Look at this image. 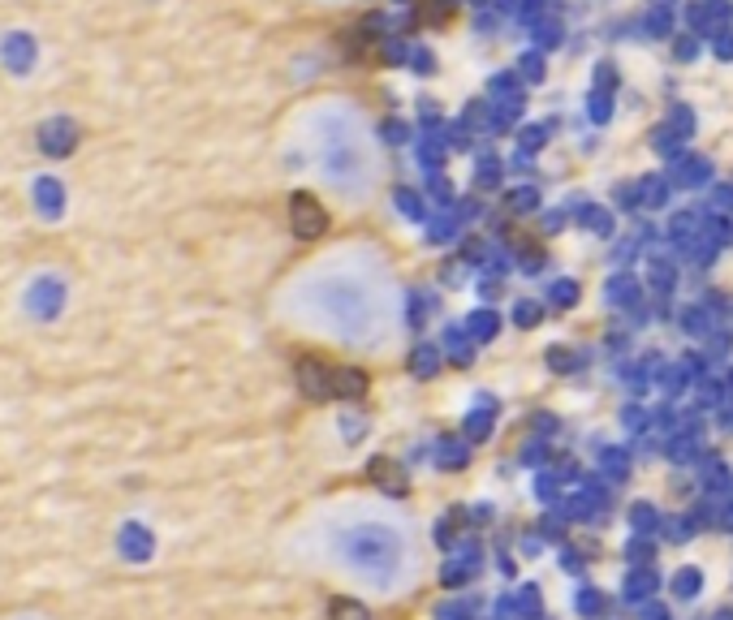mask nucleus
I'll return each instance as SVG.
<instances>
[{
	"label": "nucleus",
	"instance_id": "obj_7",
	"mask_svg": "<svg viewBox=\"0 0 733 620\" xmlns=\"http://www.w3.org/2000/svg\"><path fill=\"white\" fill-rule=\"evenodd\" d=\"M35 198H43V203H47V211H57V203H61V190L52 186V181H39V186H35Z\"/></svg>",
	"mask_w": 733,
	"mask_h": 620
},
{
	"label": "nucleus",
	"instance_id": "obj_1",
	"mask_svg": "<svg viewBox=\"0 0 733 620\" xmlns=\"http://www.w3.org/2000/svg\"><path fill=\"white\" fill-rule=\"evenodd\" d=\"M298 298L320 327L358 341L362 349H376V341L388 332V289L366 271H310Z\"/></svg>",
	"mask_w": 733,
	"mask_h": 620
},
{
	"label": "nucleus",
	"instance_id": "obj_5",
	"mask_svg": "<svg viewBox=\"0 0 733 620\" xmlns=\"http://www.w3.org/2000/svg\"><path fill=\"white\" fill-rule=\"evenodd\" d=\"M293 224H298L302 237H315V233L324 229V211L310 203L306 194H298V198H293Z\"/></svg>",
	"mask_w": 733,
	"mask_h": 620
},
{
	"label": "nucleus",
	"instance_id": "obj_3",
	"mask_svg": "<svg viewBox=\"0 0 733 620\" xmlns=\"http://www.w3.org/2000/svg\"><path fill=\"white\" fill-rule=\"evenodd\" d=\"M320 159V173L328 186H337L341 194H358L366 181H371V142H366L358 117L341 108H328L315 117V142H310Z\"/></svg>",
	"mask_w": 733,
	"mask_h": 620
},
{
	"label": "nucleus",
	"instance_id": "obj_4",
	"mask_svg": "<svg viewBox=\"0 0 733 620\" xmlns=\"http://www.w3.org/2000/svg\"><path fill=\"white\" fill-rule=\"evenodd\" d=\"M39 147H43L47 155H65V151L74 147V125H69V121H47V125L39 130Z\"/></svg>",
	"mask_w": 733,
	"mask_h": 620
},
{
	"label": "nucleus",
	"instance_id": "obj_6",
	"mask_svg": "<svg viewBox=\"0 0 733 620\" xmlns=\"http://www.w3.org/2000/svg\"><path fill=\"white\" fill-rule=\"evenodd\" d=\"M5 61L13 65V74H26V69H30V61H35L30 35H9V39H5Z\"/></svg>",
	"mask_w": 733,
	"mask_h": 620
},
{
	"label": "nucleus",
	"instance_id": "obj_2",
	"mask_svg": "<svg viewBox=\"0 0 733 620\" xmlns=\"http://www.w3.org/2000/svg\"><path fill=\"white\" fill-rule=\"evenodd\" d=\"M332 556L349 577L366 582L371 590H397L410 573V547L401 530L384 517H358L341 526L332 534Z\"/></svg>",
	"mask_w": 733,
	"mask_h": 620
}]
</instances>
